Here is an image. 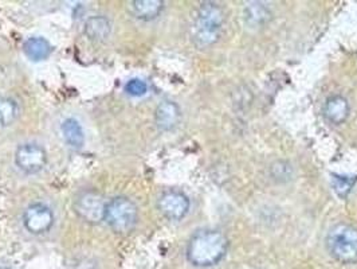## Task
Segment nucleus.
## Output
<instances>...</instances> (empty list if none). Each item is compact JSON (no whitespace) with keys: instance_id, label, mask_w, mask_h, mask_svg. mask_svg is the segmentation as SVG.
I'll return each instance as SVG.
<instances>
[{"instance_id":"20e7f679","label":"nucleus","mask_w":357,"mask_h":269,"mask_svg":"<svg viewBox=\"0 0 357 269\" xmlns=\"http://www.w3.org/2000/svg\"><path fill=\"white\" fill-rule=\"evenodd\" d=\"M104 221L114 233H130L139 222V208L130 198H112L107 201Z\"/></svg>"},{"instance_id":"423d86ee","label":"nucleus","mask_w":357,"mask_h":269,"mask_svg":"<svg viewBox=\"0 0 357 269\" xmlns=\"http://www.w3.org/2000/svg\"><path fill=\"white\" fill-rule=\"evenodd\" d=\"M15 164L24 174H38L47 164L46 150L36 143L22 144L15 152Z\"/></svg>"},{"instance_id":"7ed1b4c3","label":"nucleus","mask_w":357,"mask_h":269,"mask_svg":"<svg viewBox=\"0 0 357 269\" xmlns=\"http://www.w3.org/2000/svg\"><path fill=\"white\" fill-rule=\"evenodd\" d=\"M325 247L329 256L344 266L357 264V228L348 222L335 224L326 233Z\"/></svg>"},{"instance_id":"9d476101","label":"nucleus","mask_w":357,"mask_h":269,"mask_svg":"<svg viewBox=\"0 0 357 269\" xmlns=\"http://www.w3.org/2000/svg\"><path fill=\"white\" fill-rule=\"evenodd\" d=\"M322 113L329 123L335 126H341L349 117V113H351L349 101L341 94L329 96L324 103Z\"/></svg>"},{"instance_id":"0eeeda50","label":"nucleus","mask_w":357,"mask_h":269,"mask_svg":"<svg viewBox=\"0 0 357 269\" xmlns=\"http://www.w3.org/2000/svg\"><path fill=\"white\" fill-rule=\"evenodd\" d=\"M23 225L31 234L47 233L54 225L53 210L42 202L31 203L23 213Z\"/></svg>"},{"instance_id":"412c9836","label":"nucleus","mask_w":357,"mask_h":269,"mask_svg":"<svg viewBox=\"0 0 357 269\" xmlns=\"http://www.w3.org/2000/svg\"><path fill=\"white\" fill-rule=\"evenodd\" d=\"M0 269H10V268H7V267H0Z\"/></svg>"},{"instance_id":"39448f33","label":"nucleus","mask_w":357,"mask_h":269,"mask_svg":"<svg viewBox=\"0 0 357 269\" xmlns=\"http://www.w3.org/2000/svg\"><path fill=\"white\" fill-rule=\"evenodd\" d=\"M107 201L96 190H85L74 199V213L90 225H98L105 219Z\"/></svg>"},{"instance_id":"f8f14e48","label":"nucleus","mask_w":357,"mask_h":269,"mask_svg":"<svg viewBox=\"0 0 357 269\" xmlns=\"http://www.w3.org/2000/svg\"><path fill=\"white\" fill-rule=\"evenodd\" d=\"M84 33L94 43L107 42L112 34V23L104 15H94L86 19Z\"/></svg>"},{"instance_id":"a211bd4d","label":"nucleus","mask_w":357,"mask_h":269,"mask_svg":"<svg viewBox=\"0 0 357 269\" xmlns=\"http://www.w3.org/2000/svg\"><path fill=\"white\" fill-rule=\"evenodd\" d=\"M357 183L356 175L332 174V187L340 198H347Z\"/></svg>"},{"instance_id":"2eb2a0df","label":"nucleus","mask_w":357,"mask_h":269,"mask_svg":"<svg viewBox=\"0 0 357 269\" xmlns=\"http://www.w3.org/2000/svg\"><path fill=\"white\" fill-rule=\"evenodd\" d=\"M23 52L29 59H31L34 62H39V61L47 59L52 55L53 48L46 38L33 36L24 42Z\"/></svg>"},{"instance_id":"f03ea898","label":"nucleus","mask_w":357,"mask_h":269,"mask_svg":"<svg viewBox=\"0 0 357 269\" xmlns=\"http://www.w3.org/2000/svg\"><path fill=\"white\" fill-rule=\"evenodd\" d=\"M225 11L215 1H203L197 7L191 26V39L199 49L214 46L225 27Z\"/></svg>"},{"instance_id":"f3484780","label":"nucleus","mask_w":357,"mask_h":269,"mask_svg":"<svg viewBox=\"0 0 357 269\" xmlns=\"http://www.w3.org/2000/svg\"><path fill=\"white\" fill-rule=\"evenodd\" d=\"M18 116V103L11 97L0 96V128L13 126Z\"/></svg>"},{"instance_id":"aec40b11","label":"nucleus","mask_w":357,"mask_h":269,"mask_svg":"<svg viewBox=\"0 0 357 269\" xmlns=\"http://www.w3.org/2000/svg\"><path fill=\"white\" fill-rule=\"evenodd\" d=\"M70 269H100V266L91 259H78L73 263Z\"/></svg>"},{"instance_id":"dca6fc26","label":"nucleus","mask_w":357,"mask_h":269,"mask_svg":"<svg viewBox=\"0 0 357 269\" xmlns=\"http://www.w3.org/2000/svg\"><path fill=\"white\" fill-rule=\"evenodd\" d=\"M293 177H294V167L290 161L278 159L268 166V178L274 183L284 184L293 180Z\"/></svg>"},{"instance_id":"9b49d317","label":"nucleus","mask_w":357,"mask_h":269,"mask_svg":"<svg viewBox=\"0 0 357 269\" xmlns=\"http://www.w3.org/2000/svg\"><path fill=\"white\" fill-rule=\"evenodd\" d=\"M165 7L162 0H133L126 3V10L133 18L149 22L159 18Z\"/></svg>"},{"instance_id":"ddd939ff","label":"nucleus","mask_w":357,"mask_h":269,"mask_svg":"<svg viewBox=\"0 0 357 269\" xmlns=\"http://www.w3.org/2000/svg\"><path fill=\"white\" fill-rule=\"evenodd\" d=\"M243 18L248 26L252 29H259L268 24L273 19V13L265 3L250 1L243 8Z\"/></svg>"},{"instance_id":"4468645a","label":"nucleus","mask_w":357,"mask_h":269,"mask_svg":"<svg viewBox=\"0 0 357 269\" xmlns=\"http://www.w3.org/2000/svg\"><path fill=\"white\" fill-rule=\"evenodd\" d=\"M61 132L63 136L65 143L68 144L72 150H81L85 144V133L81 123L74 119L68 117L61 124Z\"/></svg>"},{"instance_id":"f257e3e1","label":"nucleus","mask_w":357,"mask_h":269,"mask_svg":"<svg viewBox=\"0 0 357 269\" xmlns=\"http://www.w3.org/2000/svg\"><path fill=\"white\" fill-rule=\"evenodd\" d=\"M227 235L218 229H202L192 234L187 244L185 257L197 268H211L222 263L229 252Z\"/></svg>"},{"instance_id":"6ab92c4d","label":"nucleus","mask_w":357,"mask_h":269,"mask_svg":"<svg viewBox=\"0 0 357 269\" xmlns=\"http://www.w3.org/2000/svg\"><path fill=\"white\" fill-rule=\"evenodd\" d=\"M126 92L129 96L133 97H142L144 94H146L148 92V85L143 80L139 78H132L126 82Z\"/></svg>"},{"instance_id":"1a4fd4ad","label":"nucleus","mask_w":357,"mask_h":269,"mask_svg":"<svg viewBox=\"0 0 357 269\" xmlns=\"http://www.w3.org/2000/svg\"><path fill=\"white\" fill-rule=\"evenodd\" d=\"M181 122V109L172 100H164L155 110V124L161 132H171Z\"/></svg>"},{"instance_id":"6e6552de","label":"nucleus","mask_w":357,"mask_h":269,"mask_svg":"<svg viewBox=\"0 0 357 269\" xmlns=\"http://www.w3.org/2000/svg\"><path fill=\"white\" fill-rule=\"evenodd\" d=\"M158 209L169 221H181L191 209L190 198L178 190H167L158 199Z\"/></svg>"}]
</instances>
